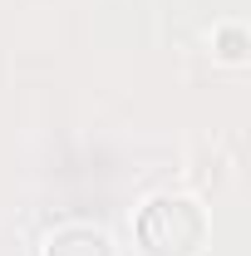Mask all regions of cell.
Here are the masks:
<instances>
[{
	"instance_id": "cell-1",
	"label": "cell",
	"mask_w": 251,
	"mask_h": 256,
	"mask_svg": "<svg viewBox=\"0 0 251 256\" xmlns=\"http://www.w3.org/2000/svg\"><path fill=\"white\" fill-rule=\"evenodd\" d=\"M212 236L207 207L188 192H158L138 212V242L148 256H202Z\"/></svg>"
},
{
	"instance_id": "cell-2",
	"label": "cell",
	"mask_w": 251,
	"mask_h": 256,
	"mask_svg": "<svg viewBox=\"0 0 251 256\" xmlns=\"http://www.w3.org/2000/svg\"><path fill=\"white\" fill-rule=\"evenodd\" d=\"M44 256H114V242L98 226H60L44 242Z\"/></svg>"
}]
</instances>
